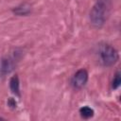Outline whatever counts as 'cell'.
<instances>
[{
  "instance_id": "cell-1",
  "label": "cell",
  "mask_w": 121,
  "mask_h": 121,
  "mask_svg": "<svg viewBox=\"0 0 121 121\" xmlns=\"http://www.w3.org/2000/svg\"><path fill=\"white\" fill-rule=\"evenodd\" d=\"M112 9L111 0H96L90 11V22L93 26L99 28L108 20Z\"/></svg>"
},
{
  "instance_id": "cell-2",
  "label": "cell",
  "mask_w": 121,
  "mask_h": 121,
  "mask_svg": "<svg viewBox=\"0 0 121 121\" xmlns=\"http://www.w3.org/2000/svg\"><path fill=\"white\" fill-rule=\"evenodd\" d=\"M96 55H97L98 62L104 67H110L114 65L119 59L117 50L113 46L108 43H103L98 45Z\"/></svg>"
},
{
  "instance_id": "cell-3",
  "label": "cell",
  "mask_w": 121,
  "mask_h": 121,
  "mask_svg": "<svg viewBox=\"0 0 121 121\" xmlns=\"http://www.w3.org/2000/svg\"><path fill=\"white\" fill-rule=\"evenodd\" d=\"M17 62V58L15 55L4 57L0 60V77H5L8 74L11 73Z\"/></svg>"
},
{
  "instance_id": "cell-4",
  "label": "cell",
  "mask_w": 121,
  "mask_h": 121,
  "mask_svg": "<svg viewBox=\"0 0 121 121\" xmlns=\"http://www.w3.org/2000/svg\"><path fill=\"white\" fill-rule=\"evenodd\" d=\"M88 81V72L85 69L78 70L71 79V85L74 89L79 90L83 88Z\"/></svg>"
},
{
  "instance_id": "cell-5",
  "label": "cell",
  "mask_w": 121,
  "mask_h": 121,
  "mask_svg": "<svg viewBox=\"0 0 121 121\" xmlns=\"http://www.w3.org/2000/svg\"><path fill=\"white\" fill-rule=\"evenodd\" d=\"M13 13H15L16 15H19V16H25V15H27L30 13L31 11V7L26 4V3H23L17 7H15L13 9H12Z\"/></svg>"
},
{
  "instance_id": "cell-6",
  "label": "cell",
  "mask_w": 121,
  "mask_h": 121,
  "mask_svg": "<svg viewBox=\"0 0 121 121\" xmlns=\"http://www.w3.org/2000/svg\"><path fill=\"white\" fill-rule=\"evenodd\" d=\"M9 89L14 95L20 96V80L17 75L11 77L9 79Z\"/></svg>"
},
{
  "instance_id": "cell-7",
  "label": "cell",
  "mask_w": 121,
  "mask_h": 121,
  "mask_svg": "<svg viewBox=\"0 0 121 121\" xmlns=\"http://www.w3.org/2000/svg\"><path fill=\"white\" fill-rule=\"evenodd\" d=\"M94 113H95L94 110L89 106H83L79 109V114L84 119H89V118L93 117Z\"/></svg>"
},
{
  "instance_id": "cell-8",
  "label": "cell",
  "mask_w": 121,
  "mask_h": 121,
  "mask_svg": "<svg viewBox=\"0 0 121 121\" xmlns=\"http://www.w3.org/2000/svg\"><path fill=\"white\" fill-rule=\"evenodd\" d=\"M120 83H121V78H120V73L119 72H116L114 77H113V79L112 81V88L113 90L117 89L119 86H120Z\"/></svg>"
},
{
  "instance_id": "cell-9",
  "label": "cell",
  "mask_w": 121,
  "mask_h": 121,
  "mask_svg": "<svg viewBox=\"0 0 121 121\" xmlns=\"http://www.w3.org/2000/svg\"><path fill=\"white\" fill-rule=\"evenodd\" d=\"M8 104L11 108H16V102H15V100L13 98H9V101H8Z\"/></svg>"
}]
</instances>
